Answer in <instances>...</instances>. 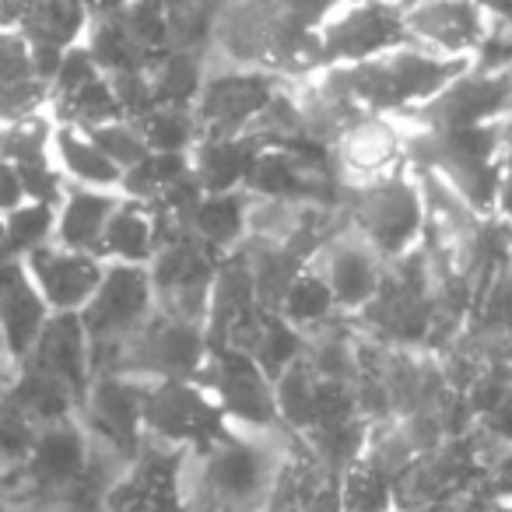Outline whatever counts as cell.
I'll return each instance as SVG.
<instances>
[{"label":"cell","instance_id":"obj_9","mask_svg":"<svg viewBox=\"0 0 512 512\" xmlns=\"http://www.w3.org/2000/svg\"><path fill=\"white\" fill-rule=\"evenodd\" d=\"M151 313H155V288H151L148 267L106 264L99 288L78 313V320L85 327L92 351H102L127 341L137 327L148 323Z\"/></svg>","mask_w":512,"mask_h":512},{"label":"cell","instance_id":"obj_17","mask_svg":"<svg viewBox=\"0 0 512 512\" xmlns=\"http://www.w3.org/2000/svg\"><path fill=\"white\" fill-rule=\"evenodd\" d=\"M141 400H144V379L120 376V372H95L88 393L81 400L78 414L85 421V432H95L109 446L134 453L144 442L141 428Z\"/></svg>","mask_w":512,"mask_h":512},{"label":"cell","instance_id":"obj_39","mask_svg":"<svg viewBox=\"0 0 512 512\" xmlns=\"http://www.w3.org/2000/svg\"><path fill=\"white\" fill-rule=\"evenodd\" d=\"M0 8H4V11H8V8H11V0H0Z\"/></svg>","mask_w":512,"mask_h":512},{"label":"cell","instance_id":"obj_3","mask_svg":"<svg viewBox=\"0 0 512 512\" xmlns=\"http://www.w3.org/2000/svg\"><path fill=\"white\" fill-rule=\"evenodd\" d=\"M341 214L386 264L421 246L428 228V207L421 183L407 169L369 183H344Z\"/></svg>","mask_w":512,"mask_h":512},{"label":"cell","instance_id":"obj_26","mask_svg":"<svg viewBox=\"0 0 512 512\" xmlns=\"http://www.w3.org/2000/svg\"><path fill=\"white\" fill-rule=\"evenodd\" d=\"M204 78H207V57L200 50H186V46H172V50H165L162 57L148 67L155 106H190L193 109L200 88H204Z\"/></svg>","mask_w":512,"mask_h":512},{"label":"cell","instance_id":"obj_2","mask_svg":"<svg viewBox=\"0 0 512 512\" xmlns=\"http://www.w3.org/2000/svg\"><path fill=\"white\" fill-rule=\"evenodd\" d=\"M407 172H432L474 214H491L502 179L495 123L463 130L407 127Z\"/></svg>","mask_w":512,"mask_h":512},{"label":"cell","instance_id":"obj_28","mask_svg":"<svg viewBox=\"0 0 512 512\" xmlns=\"http://www.w3.org/2000/svg\"><path fill=\"white\" fill-rule=\"evenodd\" d=\"M53 228H57V204L18 200L15 207L0 214V253L25 260L32 249L53 242Z\"/></svg>","mask_w":512,"mask_h":512},{"label":"cell","instance_id":"obj_32","mask_svg":"<svg viewBox=\"0 0 512 512\" xmlns=\"http://www.w3.org/2000/svg\"><path fill=\"white\" fill-rule=\"evenodd\" d=\"M88 137H92L95 144L102 148V155L109 158V162L116 165L120 172L134 169L141 158L151 155V148L144 144L141 130H137V123L130 120H113V123H102V127L88 130Z\"/></svg>","mask_w":512,"mask_h":512},{"label":"cell","instance_id":"obj_18","mask_svg":"<svg viewBox=\"0 0 512 512\" xmlns=\"http://www.w3.org/2000/svg\"><path fill=\"white\" fill-rule=\"evenodd\" d=\"M18 365H32L43 376L57 379L60 386L78 397V407L88 393V383H92V344H88V334L81 327L78 313H53L46 320L39 341L32 344V351L25 355V362Z\"/></svg>","mask_w":512,"mask_h":512},{"label":"cell","instance_id":"obj_27","mask_svg":"<svg viewBox=\"0 0 512 512\" xmlns=\"http://www.w3.org/2000/svg\"><path fill=\"white\" fill-rule=\"evenodd\" d=\"M50 116H53V123H67V127H78V130H95V127H102V123L123 120V109H120V102H116L113 81H109L106 74H95L85 85L71 88V92H64V95H53Z\"/></svg>","mask_w":512,"mask_h":512},{"label":"cell","instance_id":"obj_24","mask_svg":"<svg viewBox=\"0 0 512 512\" xmlns=\"http://www.w3.org/2000/svg\"><path fill=\"white\" fill-rule=\"evenodd\" d=\"M53 162L60 176L74 186H92V190H120L123 172L102 155L99 144L88 137V130L53 123Z\"/></svg>","mask_w":512,"mask_h":512},{"label":"cell","instance_id":"obj_14","mask_svg":"<svg viewBox=\"0 0 512 512\" xmlns=\"http://www.w3.org/2000/svg\"><path fill=\"white\" fill-rule=\"evenodd\" d=\"M330 158L344 183H369L407 169V123L400 116L362 113L334 141Z\"/></svg>","mask_w":512,"mask_h":512},{"label":"cell","instance_id":"obj_33","mask_svg":"<svg viewBox=\"0 0 512 512\" xmlns=\"http://www.w3.org/2000/svg\"><path fill=\"white\" fill-rule=\"evenodd\" d=\"M502 225L512 228V169H502V179H498V190H495V207H491Z\"/></svg>","mask_w":512,"mask_h":512},{"label":"cell","instance_id":"obj_13","mask_svg":"<svg viewBox=\"0 0 512 512\" xmlns=\"http://www.w3.org/2000/svg\"><path fill=\"white\" fill-rule=\"evenodd\" d=\"M404 25L411 43L439 53V57L470 60L488 39L495 15L484 0H428L404 8Z\"/></svg>","mask_w":512,"mask_h":512},{"label":"cell","instance_id":"obj_15","mask_svg":"<svg viewBox=\"0 0 512 512\" xmlns=\"http://www.w3.org/2000/svg\"><path fill=\"white\" fill-rule=\"evenodd\" d=\"M0 158L11 165L25 200L57 204L67 179L53 162V116L36 113L0 127Z\"/></svg>","mask_w":512,"mask_h":512},{"label":"cell","instance_id":"obj_10","mask_svg":"<svg viewBox=\"0 0 512 512\" xmlns=\"http://www.w3.org/2000/svg\"><path fill=\"white\" fill-rule=\"evenodd\" d=\"M92 11L81 0H11L8 29L29 46L32 67L39 81L50 85L67 50L85 43Z\"/></svg>","mask_w":512,"mask_h":512},{"label":"cell","instance_id":"obj_20","mask_svg":"<svg viewBox=\"0 0 512 512\" xmlns=\"http://www.w3.org/2000/svg\"><path fill=\"white\" fill-rule=\"evenodd\" d=\"M22 467L43 488H67L78 481L88 467V432L78 414L39 425L29 442V453L22 456Z\"/></svg>","mask_w":512,"mask_h":512},{"label":"cell","instance_id":"obj_1","mask_svg":"<svg viewBox=\"0 0 512 512\" xmlns=\"http://www.w3.org/2000/svg\"><path fill=\"white\" fill-rule=\"evenodd\" d=\"M467 67L470 60L439 57V53L425 50V46L407 43L383 53V57L362 60V64L323 67L320 74L344 99L355 102L362 113L407 116Z\"/></svg>","mask_w":512,"mask_h":512},{"label":"cell","instance_id":"obj_6","mask_svg":"<svg viewBox=\"0 0 512 512\" xmlns=\"http://www.w3.org/2000/svg\"><path fill=\"white\" fill-rule=\"evenodd\" d=\"M285 78L256 67H235L221 60L218 67L207 64V78L193 102L200 137H242L256 127L264 109L281 92Z\"/></svg>","mask_w":512,"mask_h":512},{"label":"cell","instance_id":"obj_22","mask_svg":"<svg viewBox=\"0 0 512 512\" xmlns=\"http://www.w3.org/2000/svg\"><path fill=\"white\" fill-rule=\"evenodd\" d=\"M264 144L253 134L242 137H197L190 148V176L204 193H235L246 186L256 151Z\"/></svg>","mask_w":512,"mask_h":512},{"label":"cell","instance_id":"obj_5","mask_svg":"<svg viewBox=\"0 0 512 512\" xmlns=\"http://www.w3.org/2000/svg\"><path fill=\"white\" fill-rule=\"evenodd\" d=\"M144 439L179 449H207L232 428L200 379H148L141 400Z\"/></svg>","mask_w":512,"mask_h":512},{"label":"cell","instance_id":"obj_30","mask_svg":"<svg viewBox=\"0 0 512 512\" xmlns=\"http://www.w3.org/2000/svg\"><path fill=\"white\" fill-rule=\"evenodd\" d=\"M130 123H137L151 151H169V155H190V148L200 137L197 116H193L190 106H155L141 120Z\"/></svg>","mask_w":512,"mask_h":512},{"label":"cell","instance_id":"obj_19","mask_svg":"<svg viewBox=\"0 0 512 512\" xmlns=\"http://www.w3.org/2000/svg\"><path fill=\"white\" fill-rule=\"evenodd\" d=\"M50 316V306L36 292L22 260L0 253V341L8 351L11 369L18 362H25V355L39 341Z\"/></svg>","mask_w":512,"mask_h":512},{"label":"cell","instance_id":"obj_7","mask_svg":"<svg viewBox=\"0 0 512 512\" xmlns=\"http://www.w3.org/2000/svg\"><path fill=\"white\" fill-rule=\"evenodd\" d=\"M512 109V67L502 71H481L470 64L456 74L449 85H442L428 102L411 109L400 120L407 127L425 130H463V127H488L498 123Z\"/></svg>","mask_w":512,"mask_h":512},{"label":"cell","instance_id":"obj_25","mask_svg":"<svg viewBox=\"0 0 512 512\" xmlns=\"http://www.w3.org/2000/svg\"><path fill=\"white\" fill-rule=\"evenodd\" d=\"M249 204H253V197L246 190L204 193L200 204L190 211V218H186V225L200 242H207L214 253L225 256L232 249H239L242 239L249 235Z\"/></svg>","mask_w":512,"mask_h":512},{"label":"cell","instance_id":"obj_37","mask_svg":"<svg viewBox=\"0 0 512 512\" xmlns=\"http://www.w3.org/2000/svg\"><path fill=\"white\" fill-rule=\"evenodd\" d=\"M400 8H414V4H428V0H397Z\"/></svg>","mask_w":512,"mask_h":512},{"label":"cell","instance_id":"obj_34","mask_svg":"<svg viewBox=\"0 0 512 512\" xmlns=\"http://www.w3.org/2000/svg\"><path fill=\"white\" fill-rule=\"evenodd\" d=\"M498 130V155H502V169H512V109L495 123Z\"/></svg>","mask_w":512,"mask_h":512},{"label":"cell","instance_id":"obj_38","mask_svg":"<svg viewBox=\"0 0 512 512\" xmlns=\"http://www.w3.org/2000/svg\"><path fill=\"white\" fill-rule=\"evenodd\" d=\"M4 386H8V383H4V379H0V411H4Z\"/></svg>","mask_w":512,"mask_h":512},{"label":"cell","instance_id":"obj_31","mask_svg":"<svg viewBox=\"0 0 512 512\" xmlns=\"http://www.w3.org/2000/svg\"><path fill=\"white\" fill-rule=\"evenodd\" d=\"M278 313L299 330L320 327V323L341 316L334 306V295H330V288L323 285V278L313 271V267H306V271L292 281V288H288L285 299H281Z\"/></svg>","mask_w":512,"mask_h":512},{"label":"cell","instance_id":"obj_16","mask_svg":"<svg viewBox=\"0 0 512 512\" xmlns=\"http://www.w3.org/2000/svg\"><path fill=\"white\" fill-rule=\"evenodd\" d=\"M22 264L29 271L36 292L50 306V313H81L95 295V288H99L102 271H106L102 256L64 249L57 242L32 249Z\"/></svg>","mask_w":512,"mask_h":512},{"label":"cell","instance_id":"obj_35","mask_svg":"<svg viewBox=\"0 0 512 512\" xmlns=\"http://www.w3.org/2000/svg\"><path fill=\"white\" fill-rule=\"evenodd\" d=\"M92 15H109V11H120V8H127L130 0H81Z\"/></svg>","mask_w":512,"mask_h":512},{"label":"cell","instance_id":"obj_11","mask_svg":"<svg viewBox=\"0 0 512 512\" xmlns=\"http://www.w3.org/2000/svg\"><path fill=\"white\" fill-rule=\"evenodd\" d=\"M197 379L214 393L228 421H242L249 428H267L278 421L271 376L246 351L211 348L207 365L200 369Z\"/></svg>","mask_w":512,"mask_h":512},{"label":"cell","instance_id":"obj_21","mask_svg":"<svg viewBox=\"0 0 512 512\" xmlns=\"http://www.w3.org/2000/svg\"><path fill=\"white\" fill-rule=\"evenodd\" d=\"M120 204V190H92V186H64V197L57 200V228L53 242L64 249L99 256V242L106 232V221L113 207Z\"/></svg>","mask_w":512,"mask_h":512},{"label":"cell","instance_id":"obj_8","mask_svg":"<svg viewBox=\"0 0 512 512\" xmlns=\"http://www.w3.org/2000/svg\"><path fill=\"white\" fill-rule=\"evenodd\" d=\"M320 57L323 67L362 64V60L383 57V53L407 46L404 8L397 0H348L320 29Z\"/></svg>","mask_w":512,"mask_h":512},{"label":"cell","instance_id":"obj_40","mask_svg":"<svg viewBox=\"0 0 512 512\" xmlns=\"http://www.w3.org/2000/svg\"><path fill=\"white\" fill-rule=\"evenodd\" d=\"M341 4H348V0H341Z\"/></svg>","mask_w":512,"mask_h":512},{"label":"cell","instance_id":"obj_23","mask_svg":"<svg viewBox=\"0 0 512 512\" xmlns=\"http://www.w3.org/2000/svg\"><path fill=\"white\" fill-rule=\"evenodd\" d=\"M158 249V225L151 204L130 200L120 193V204L113 207L106 221V232L99 242V256L106 264H137L148 267Z\"/></svg>","mask_w":512,"mask_h":512},{"label":"cell","instance_id":"obj_4","mask_svg":"<svg viewBox=\"0 0 512 512\" xmlns=\"http://www.w3.org/2000/svg\"><path fill=\"white\" fill-rule=\"evenodd\" d=\"M211 344H207L204 323H190L169 316L162 309L148 316L127 341L113 348L92 351V372H120L134 379H197L207 365Z\"/></svg>","mask_w":512,"mask_h":512},{"label":"cell","instance_id":"obj_12","mask_svg":"<svg viewBox=\"0 0 512 512\" xmlns=\"http://www.w3.org/2000/svg\"><path fill=\"white\" fill-rule=\"evenodd\" d=\"M316 274L323 278V285L334 295V306L341 316H355L362 306H369V299L376 295L379 281H383L386 260L369 246L362 232L344 221L309 260Z\"/></svg>","mask_w":512,"mask_h":512},{"label":"cell","instance_id":"obj_29","mask_svg":"<svg viewBox=\"0 0 512 512\" xmlns=\"http://www.w3.org/2000/svg\"><path fill=\"white\" fill-rule=\"evenodd\" d=\"M123 29L130 43L144 57V64H155L165 50H172V22H169V0H130L120 8Z\"/></svg>","mask_w":512,"mask_h":512},{"label":"cell","instance_id":"obj_36","mask_svg":"<svg viewBox=\"0 0 512 512\" xmlns=\"http://www.w3.org/2000/svg\"><path fill=\"white\" fill-rule=\"evenodd\" d=\"M11 372H15V369H11V362H8V351H4V341H0V379H4V383H8V379H11Z\"/></svg>","mask_w":512,"mask_h":512}]
</instances>
